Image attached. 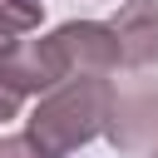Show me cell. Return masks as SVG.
Returning a JSON list of instances; mask_svg holds the SVG:
<instances>
[{
	"label": "cell",
	"instance_id": "5",
	"mask_svg": "<svg viewBox=\"0 0 158 158\" xmlns=\"http://www.w3.org/2000/svg\"><path fill=\"white\" fill-rule=\"evenodd\" d=\"M0 64L15 74V84H20L25 94H44V89L64 84V69H59V59H54V49H49V35H44V40H15Z\"/></svg>",
	"mask_w": 158,
	"mask_h": 158
},
{
	"label": "cell",
	"instance_id": "8",
	"mask_svg": "<svg viewBox=\"0 0 158 158\" xmlns=\"http://www.w3.org/2000/svg\"><path fill=\"white\" fill-rule=\"evenodd\" d=\"M0 158H44V153L35 148L30 133H10V138H0Z\"/></svg>",
	"mask_w": 158,
	"mask_h": 158
},
{
	"label": "cell",
	"instance_id": "9",
	"mask_svg": "<svg viewBox=\"0 0 158 158\" xmlns=\"http://www.w3.org/2000/svg\"><path fill=\"white\" fill-rule=\"evenodd\" d=\"M10 44H15V30H10V25H0V59L10 54Z\"/></svg>",
	"mask_w": 158,
	"mask_h": 158
},
{
	"label": "cell",
	"instance_id": "1",
	"mask_svg": "<svg viewBox=\"0 0 158 158\" xmlns=\"http://www.w3.org/2000/svg\"><path fill=\"white\" fill-rule=\"evenodd\" d=\"M109 118V79L89 74V79H64L54 89H44V99L30 114V138L44 158H69L74 148H84L89 138L104 133Z\"/></svg>",
	"mask_w": 158,
	"mask_h": 158
},
{
	"label": "cell",
	"instance_id": "4",
	"mask_svg": "<svg viewBox=\"0 0 158 158\" xmlns=\"http://www.w3.org/2000/svg\"><path fill=\"white\" fill-rule=\"evenodd\" d=\"M114 40L128 69L158 64V0H128L114 15Z\"/></svg>",
	"mask_w": 158,
	"mask_h": 158
},
{
	"label": "cell",
	"instance_id": "7",
	"mask_svg": "<svg viewBox=\"0 0 158 158\" xmlns=\"http://www.w3.org/2000/svg\"><path fill=\"white\" fill-rule=\"evenodd\" d=\"M20 104H25V89H20V84H15V74L0 64V123H5V118H15V114H20Z\"/></svg>",
	"mask_w": 158,
	"mask_h": 158
},
{
	"label": "cell",
	"instance_id": "3",
	"mask_svg": "<svg viewBox=\"0 0 158 158\" xmlns=\"http://www.w3.org/2000/svg\"><path fill=\"white\" fill-rule=\"evenodd\" d=\"M49 49L64 69V79H89V74H114L123 64L118 54V40H114V25H99V20H69L49 35Z\"/></svg>",
	"mask_w": 158,
	"mask_h": 158
},
{
	"label": "cell",
	"instance_id": "6",
	"mask_svg": "<svg viewBox=\"0 0 158 158\" xmlns=\"http://www.w3.org/2000/svg\"><path fill=\"white\" fill-rule=\"evenodd\" d=\"M44 15V0H0V25H10L15 35H30Z\"/></svg>",
	"mask_w": 158,
	"mask_h": 158
},
{
	"label": "cell",
	"instance_id": "10",
	"mask_svg": "<svg viewBox=\"0 0 158 158\" xmlns=\"http://www.w3.org/2000/svg\"><path fill=\"white\" fill-rule=\"evenodd\" d=\"M148 158H158V143H153V148H148Z\"/></svg>",
	"mask_w": 158,
	"mask_h": 158
},
{
	"label": "cell",
	"instance_id": "2",
	"mask_svg": "<svg viewBox=\"0 0 158 158\" xmlns=\"http://www.w3.org/2000/svg\"><path fill=\"white\" fill-rule=\"evenodd\" d=\"M104 138L118 153H148L158 143V79L133 74L123 84H109V118Z\"/></svg>",
	"mask_w": 158,
	"mask_h": 158
}]
</instances>
